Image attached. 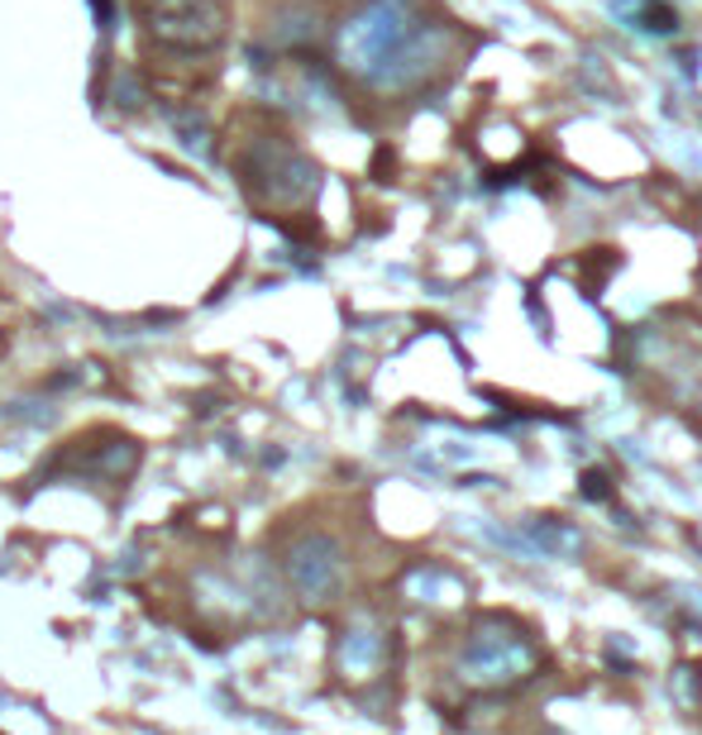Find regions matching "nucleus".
I'll list each match as a JSON object with an SVG mask.
<instances>
[{
  "instance_id": "1",
  "label": "nucleus",
  "mask_w": 702,
  "mask_h": 735,
  "mask_svg": "<svg viewBox=\"0 0 702 735\" xmlns=\"http://www.w3.org/2000/svg\"><path fill=\"white\" fill-rule=\"evenodd\" d=\"M287 579L306 602H330L339 593L344 583V559H339V544L330 536H306L292 544L287 554Z\"/></svg>"
},
{
  "instance_id": "2",
  "label": "nucleus",
  "mask_w": 702,
  "mask_h": 735,
  "mask_svg": "<svg viewBox=\"0 0 702 735\" xmlns=\"http://www.w3.org/2000/svg\"><path fill=\"white\" fill-rule=\"evenodd\" d=\"M339 659H344L349 669H368L372 659H378V636H372V630H344Z\"/></svg>"
}]
</instances>
